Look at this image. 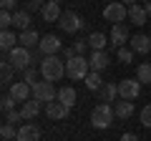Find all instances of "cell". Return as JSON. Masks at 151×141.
<instances>
[{"label":"cell","instance_id":"cell-40","mask_svg":"<svg viewBox=\"0 0 151 141\" xmlns=\"http://www.w3.org/2000/svg\"><path fill=\"white\" fill-rule=\"evenodd\" d=\"M121 141H139V136H136V134H124Z\"/></svg>","mask_w":151,"mask_h":141},{"label":"cell","instance_id":"cell-14","mask_svg":"<svg viewBox=\"0 0 151 141\" xmlns=\"http://www.w3.org/2000/svg\"><path fill=\"white\" fill-rule=\"evenodd\" d=\"M18 141H40V129H38L35 124H23L20 129H18Z\"/></svg>","mask_w":151,"mask_h":141},{"label":"cell","instance_id":"cell-13","mask_svg":"<svg viewBox=\"0 0 151 141\" xmlns=\"http://www.w3.org/2000/svg\"><path fill=\"white\" fill-rule=\"evenodd\" d=\"M126 40H131L129 38V28H126L124 23H116V25L111 28V45L113 48H121Z\"/></svg>","mask_w":151,"mask_h":141},{"label":"cell","instance_id":"cell-21","mask_svg":"<svg viewBox=\"0 0 151 141\" xmlns=\"http://www.w3.org/2000/svg\"><path fill=\"white\" fill-rule=\"evenodd\" d=\"M113 111H116V116H119V119H131V116H134V103L126 101V98L113 101Z\"/></svg>","mask_w":151,"mask_h":141},{"label":"cell","instance_id":"cell-35","mask_svg":"<svg viewBox=\"0 0 151 141\" xmlns=\"http://www.w3.org/2000/svg\"><path fill=\"white\" fill-rule=\"evenodd\" d=\"M5 121L18 124V121H23V114H20V111H10V114H5Z\"/></svg>","mask_w":151,"mask_h":141},{"label":"cell","instance_id":"cell-29","mask_svg":"<svg viewBox=\"0 0 151 141\" xmlns=\"http://www.w3.org/2000/svg\"><path fill=\"white\" fill-rule=\"evenodd\" d=\"M0 136H3V139H15V136H18V129H15V124L5 121V124H3V129H0Z\"/></svg>","mask_w":151,"mask_h":141},{"label":"cell","instance_id":"cell-24","mask_svg":"<svg viewBox=\"0 0 151 141\" xmlns=\"http://www.w3.org/2000/svg\"><path fill=\"white\" fill-rule=\"evenodd\" d=\"M13 25L18 28V30H28L30 28V10H15L13 13Z\"/></svg>","mask_w":151,"mask_h":141},{"label":"cell","instance_id":"cell-19","mask_svg":"<svg viewBox=\"0 0 151 141\" xmlns=\"http://www.w3.org/2000/svg\"><path fill=\"white\" fill-rule=\"evenodd\" d=\"M98 96H101L103 103H113L116 96H119V83H103V86L98 88Z\"/></svg>","mask_w":151,"mask_h":141},{"label":"cell","instance_id":"cell-38","mask_svg":"<svg viewBox=\"0 0 151 141\" xmlns=\"http://www.w3.org/2000/svg\"><path fill=\"white\" fill-rule=\"evenodd\" d=\"M15 3H18V0H0L3 10H13V8H15Z\"/></svg>","mask_w":151,"mask_h":141},{"label":"cell","instance_id":"cell-30","mask_svg":"<svg viewBox=\"0 0 151 141\" xmlns=\"http://www.w3.org/2000/svg\"><path fill=\"white\" fill-rule=\"evenodd\" d=\"M0 109H3V114H10V111H15V98L8 93V96L0 98Z\"/></svg>","mask_w":151,"mask_h":141},{"label":"cell","instance_id":"cell-18","mask_svg":"<svg viewBox=\"0 0 151 141\" xmlns=\"http://www.w3.org/2000/svg\"><path fill=\"white\" fill-rule=\"evenodd\" d=\"M20 45H25V48H38L40 45V35H38V30H33V28H28V30H20Z\"/></svg>","mask_w":151,"mask_h":141},{"label":"cell","instance_id":"cell-31","mask_svg":"<svg viewBox=\"0 0 151 141\" xmlns=\"http://www.w3.org/2000/svg\"><path fill=\"white\" fill-rule=\"evenodd\" d=\"M13 23H15V20H13V13L10 10H3V13H0V25H3V30H10Z\"/></svg>","mask_w":151,"mask_h":141},{"label":"cell","instance_id":"cell-3","mask_svg":"<svg viewBox=\"0 0 151 141\" xmlns=\"http://www.w3.org/2000/svg\"><path fill=\"white\" fill-rule=\"evenodd\" d=\"M5 58L13 63L15 70H25V68L33 65V53H30V48H25V45H15L10 53H5Z\"/></svg>","mask_w":151,"mask_h":141},{"label":"cell","instance_id":"cell-7","mask_svg":"<svg viewBox=\"0 0 151 141\" xmlns=\"http://www.w3.org/2000/svg\"><path fill=\"white\" fill-rule=\"evenodd\" d=\"M58 25H60V30H65V33H78L83 28V18L78 15V13H73V10H65L63 15H60Z\"/></svg>","mask_w":151,"mask_h":141},{"label":"cell","instance_id":"cell-39","mask_svg":"<svg viewBox=\"0 0 151 141\" xmlns=\"http://www.w3.org/2000/svg\"><path fill=\"white\" fill-rule=\"evenodd\" d=\"M73 55H76V48H73V45H70V48H63V58H65V60L73 58Z\"/></svg>","mask_w":151,"mask_h":141},{"label":"cell","instance_id":"cell-20","mask_svg":"<svg viewBox=\"0 0 151 141\" xmlns=\"http://www.w3.org/2000/svg\"><path fill=\"white\" fill-rule=\"evenodd\" d=\"M40 103H43V101H38V98H33V101H30V98H28V101L23 103V109H20V114H23V119H25V121H30V119H35V116L40 114Z\"/></svg>","mask_w":151,"mask_h":141},{"label":"cell","instance_id":"cell-6","mask_svg":"<svg viewBox=\"0 0 151 141\" xmlns=\"http://www.w3.org/2000/svg\"><path fill=\"white\" fill-rule=\"evenodd\" d=\"M103 18H106V20H111L113 25H116V23H121V20H126V18H129V5H124V3H116V0H113V3H108V5L103 8Z\"/></svg>","mask_w":151,"mask_h":141},{"label":"cell","instance_id":"cell-1","mask_svg":"<svg viewBox=\"0 0 151 141\" xmlns=\"http://www.w3.org/2000/svg\"><path fill=\"white\" fill-rule=\"evenodd\" d=\"M40 76L45 81H60L65 76V60H60L58 55H45V60L40 63Z\"/></svg>","mask_w":151,"mask_h":141},{"label":"cell","instance_id":"cell-2","mask_svg":"<svg viewBox=\"0 0 151 141\" xmlns=\"http://www.w3.org/2000/svg\"><path fill=\"white\" fill-rule=\"evenodd\" d=\"M88 73H91V63H88V58H83V55H73V58L65 60V76H68L70 81H86Z\"/></svg>","mask_w":151,"mask_h":141},{"label":"cell","instance_id":"cell-10","mask_svg":"<svg viewBox=\"0 0 151 141\" xmlns=\"http://www.w3.org/2000/svg\"><path fill=\"white\" fill-rule=\"evenodd\" d=\"M68 106H63V103L55 98V101H50V103H45V114H48V119L50 121H60V119H65L68 116Z\"/></svg>","mask_w":151,"mask_h":141},{"label":"cell","instance_id":"cell-22","mask_svg":"<svg viewBox=\"0 0 151 141\" xmlns=\"http://www.w3.org/2000/svg\"><path fill=\"white\" fill-rule=\"evenodd\" d=\"M58 101L63 103V106H68V109H73V106H76V101H78V96H76V88L63 86V88L58 91Z\"/></svg>","mask_w":151,"mask_h":141},{"label":"cell","instance_id":"cell-43","mask_svg":"<svg viewBox=\"0 0 151 141\" xmlns=\"http://www.w3.org/2000/svg\"><path fill=\"white\" fill-rule=\"evenodd\" d=\"M53 3H60V0H53Z\"/></svg>","mask_w":151,"mask_h":141},{"label":"cell","instance_id":"cell-15","mask_svg":"<svg viewBox=\"0 0 151 141\" xmlns=\"http://www.w3.org/2000/svg\"><path fill=\"white\" fill-rule=\"evenodd\" d=\"M38 48L43 50L45 55H55L60 50V38H55V35H43V38H40V45H38Z\"/></svg>","mask_w":151,"mask_h":141},{"label":"cell","instance_id":"cell-4","mask_svg":"<svg viewBox=\"0 0 151 141\" xmlns=\"http://www.w3.org/2000/svg\"><path fill=\"white\" fill-rule=\"evenodd\" d=\"M113 116H116V111H113L111 103H98L96 109H93V114H91V124L96 129H108Z\"/></svg>","mask_w":151,"mask_h":141},{"label":"cell","instance_id":"cell-9","mask_svg":"<svg viewBox=\"0 0 151 141\" xmlns=\"http://www.w3.org/2000/svg\"><path fill=\"white\" fill-rule=\"evenodd\" d=\"M8 93H10V96L15 98V101L25 103L28 98H30V93H33V86H30L28 81H15V83L10 86V91H8Z\"/></svg>","mask_w":151,"mask_h":141},{"label":"cell","instance_id":"cell-28","mask_svg":"<svg viewBox=\"0 0 151 141\" xmlns=\"http://www.w3.org/2000/svg\"><path fill=\"white\" fill-rule=\"evenodd\" d=\"M0 70H3V83H8L13 78V70H15V68H13V63L8 58H3V60H0Z\"/></svg>","mask_w":151,"mask_h":141},{"label":"cell","instance_id":"cell-36","mask_svg":"<svg viewBox=\"0 0 151 141\" xmlns=\"http://www.w3.org/2000/svg\"><path fill=\"white\" fill-rule=\"evenodd\" d=\"M73 48H76V55H83V53H86V48H88V40H76Z\"/></svg>","mask_w":151,"mask_h":141},{"label":"cell","instance_id":"cell-25","mask_svg":"<svg viewBox=\"0 0 151 141\" xmlns=\"http://www.w3.org/2000/svg\"><path fill=\"white\" fill-rule=\"evenodd\" d=\"M86 40H88V45H91L93 50H103V45H106V35H103V33H98V30L91 33Z\"/></svg>","mask_w":151,"mask_h":141},{"label":"cell","instance_id":"cell-26","mask_svg":"<svg viewBox=\"0 0 151 141\" xmlns=\"http://www.w3.org/2000/svg\"><path fill=\"white\" fill-rule=\"evenodd\" d=\"M101 86H103V81H101V73L91 70V73L86 76V88H91V91H98Z\"/></svg>","mask_w":151,"mask_h":141},{"label":"cell","instance_id":"cell-33","mask_svg":"<svg viewBox=\"0 0 151 141\" xmlns=\"http://www.w3.org/2000/svg\"><path fill=\"white\" fill-rule=\"evenodd\" d=\"M139 119H141V124H144V126H149V129H151V103H149V106H144V109H141Z\"/></svg>","mask_w":151,"mask_h":141},{"label":"cell","instance_id":"cell-12","mask_svg":"<svg viewBox=\"0 0 151 141\" xmlns=\"http://www.w3.org/2000/svg\"><path fill=\"white\" fill-rule=\"evenodd\" d=\"M88 63H91V70H96V73H101V70L108 68V63H111V58H108L106 50H93L91 58H88Z\"/></svg>","mask_w":151,"mask_h":141},{"label":"cell","instance_id":"cell-11","mask_svg":"<svg viewBox=\"0 0 151 141\" xmlns=\"http://www.w3.org/2000/svg\"><path fill=\"white\" fill-rule=\"evenodd\" d=\"M40 15H43V20H45V23H58V20H60V15H63V10H60L58 3L48 0V3L40 8Z\"/></svg>","mask_w":151,"mask_h":141},{"label":"cell","instance_id":"cell-17","mask_svg":"<svg viewBox=\"0 0 151 141\" xmlns=\"http://www.w3.org/2000/svg\"><path fill=\"white\" fill-rule=\"evenodd\" d=\"M131 48H134V53H151V38L139 33V35L131 38Z\"/></svg>","mask_w":151,"mask_h":141},{"label":"cell","instance_id":"cell-32","mask_svg":"<svg viewBox=\"0 0 151 141\" xmlns=\"http://www.w3.org/2000/svg\"><path fill=\"white\" fill-rule=\"evenodd\" d=\"M116 58H119L121 63H131V60H134V48H119Z\"/></svg>","mask_w":151,"mask_h":141},{"label":"cell","instance_id":"cell-37","mask_svg":"<svg viewBox=\"0 0 151 141\" xmlns=\"http://www.w3.org/2000/svg\"><path fill=\"white\" fill-rule=\"evenodd\" d=\"M43 8V0H25V10H38Z\"/></svg>","mask_w":151,"mask_h":141},{"label":"cell","instance_id":"cell-5","mask_svg":"<svg viewBox=\"0 0 151 141\" xmlns=\"http://www.w3.org/2000/svg\"><path fill=\"white\" fill-rule=\"evenodd\" d=\"M141 86L144 83L139 78H124V81H119V96L126 98V101H134V98H139Z\"/></svg>","mask_w":151,"mask_h":141},{"label":"cell","instance_id":"cell-23","mask_svg":"<svg viewBox=\"0 0 151 141\" xmlns=\"http://www.w3.org/2000/svg\"><path fill=\"white\" fill-rule=\"evenodd\" d=\"M146 8L144 5H129V20L134 23V25H144L146 23Z\"/></svg>","mask_w":151,"mask_h":141},{"label":"cell","instance_id":"cell-34","mask_svg":"<svg viewBox=\"0 0 151 141\" xmlns=\"http://www.w3.org/2000/svg\"><path fill=\"white\" fill-rule=\"evenodd\" d=\"M23 76H25V81L30 83V86H35V83H38V70L33 68V65H30V68H25V70H23Z\"/></svg>","mask_w":151,"mask_h":141},{"label":"cell","instance_id":"cell-41","mask_svg":"<svg viewBox=\"0 0 151 141\" xmlns=\"http://www.w3.org/2000/svg\"><path fill=\"white\" fill-rule=\"evenodd\" d=\"M144 8H146V13H151V0H146V3H144Z\"/></svg>","mask_w":151,"mask_h":141},{"label":"cell","instance_id":"cell-44","mask_svg":"<svg viewBox=\"0 0 151 141\" xmlns=\"http://www.w3.org/2000/svg\"><path fill=\"white\" fill-rule=\"evenodd\" d=\"M111 3H113V0H111Z\"/></svg>","mask_w":151,"mask_h":141},{"label":"cell","instance_id":"cell-27","mask_svg":"<svg viewBox=\"0 0 151 141\" xmlns=\"http://www.w3.org/2000/svg\"><path fill=\"white\" fill-rule=\"evenodd\" d=\"M136 78H139L141 83H151V63H141L139 68H136Z\"/></svg>","mask_w":151,"mask_h":141},{"label":"cell","instance_id":"cell-42","mask_svg":"<svg viewBox=\"0 0 151 141\" xmlns=\"http://www.w3.org/2000/svg\"><path fill=\"white\" fill-rule=\"evenodd\" d=\"M124 5H136V0H121Z\"/></svg>","mask_w":151,"mask_h":141},{"label":"cell","instance_id":"cell-8","mask_svg":"<svg viewBox=\"0 0 151 141\" xmlns=\"http://www.w3.org/2000/svg\"><path fill=\"white\" fill-rule=\"evenodd\" d=\"M33 98H38V101H55V88H53V81H38L35 86H33Z\"/></svg>","mask_w":151,"mask_h":141},{"label":"cell","instance_id":"cell-16","mask_svg":"<svg viewBox=\"0 0 151 141\" xmlns=\"http://www.w3.org/2000/svg\"><path fill=\"white\" fill-rule=\"evenodd\" d=\"M15 45H20V35H15L13 30H3V35H0V48H3V53H10Z\"/></svg>","mask_w":151,"mask_h":141}]
</instances>
